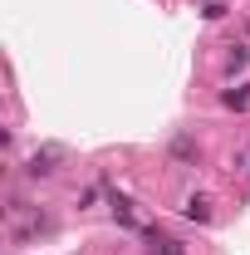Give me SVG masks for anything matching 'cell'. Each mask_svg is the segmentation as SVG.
I'll return each instance as SVG.
<instances>
[{
    "mask_svg": "<svg viewBox=\"0 0 250 255\" xmlns=\"http://www.w3.org/2000/svg\"><path fill=\"white\" fill-rule=\"evenodd\" d=\"M182 216H187V221H211V196L191 191V196H187V206H182Z\"/></svg>",
    "mask_w": 250,
    "mask_h": 255,
    "instance_id": "obj_2",
    "label": "cell"
},
{
    "mask_svg": "<svg viewBox=\"0 0 250 255\" xmlns=\"http://www.w3.org/2000/svg\"><path fill=\"white\" fill-rule=\"evenodd\" d=\"M152 255H182V241H172V236H152Z\"/></svg>",
    "mask_w": 250,
    "mask_h": 255,
    "instance_id": "obj_5",
    "label": "cell"
},
{
    "mask_svg": "<svg viewBox=\"0 0 250 255\" xmlns=\"http://www.w3.org/2000/svg\"><path fill=\"white\" fill-rule=\"evenodd\" d=\"M108 206H113V221H118V226H137V221H132V211H127V201H123V196H113Z\"/></svg>",
    "mask_w": 250,
    "mask_h": 255,
    "instance_id": "obj_6",
    "label": "cell"
},
{
    "mask_svg": "<svg viewBox=\"0 0 250 255\" xmlns=\"http://www.w3.org/2000/svg\"><path fill=\"white\" fill-rule=\"evenodd\" d=\"M196 157V142H191L187 132H182V137H172V162H191Z\"/></svg>",
    "mask_w": 250,
    "mask_h": 255,
    "instance_id": "obj_3",
    "label": "cell"
},
{
    "mask_svg": "<svg viewBox=\"0 0 250 255\" xmlns=\"http://www.w3.org/2000/svg\"><path fill=\"white\" fill-rule=\"evenodd\" d=\"M201 15H206V20H221V15H226V5H221V0H206V5H201Z\"/></svg>",
    "mask_w": 250,
    "mask_h": 255,
    "instance_id": "obj_8",
    "label": "cell"
},
{
    "mask_svg": "<svg viewBox=\"0 0 250 255\" xmlns=\"http://www.w3.org/2000/svg\"><path fill=\"white\" fill-rule=\"evenodd\" d=\"M59 157H64L59 147H44V152H34V157H30V167H25V172H30V177H49Z\"/></svg>",
    "mask_w": 250,
    "mask_h": 255,
    "instance_id": "obj_1",
    "label": "cell"
},
{
    "mask_svg": "<svg viewBox=\"0 0 250 255\" xmlns=\"http://www.w3.org/2000/svg\"><path fill=\"white\" fill-rule=\"evenodd\" d=\"M246 64H250V49H246V44H236V49L226 54V69H231V74H241Z\"/></svg>",
    "mask_w": 250,
    "mask_h": 255,
    "instance_id": "obj_4",
    "label": "cell"
},
{
    "mask_svg": "<svg viewBox=\"0 0 250 255\" xmlns=\"http://www.w3.org/2000/svg\"><path fill=\"white\" fill-rule=\"evenodd\" d=\"M250 103V89H226V108H246Z\"/></svg>",
    "mask_w": 250,
    "mask_h": 255,
    "instance_id": "obj_7",
    "label": "cell"
}]
</instances>
